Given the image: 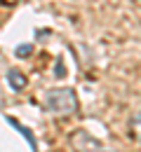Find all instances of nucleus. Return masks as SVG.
Wrapping results in <instances>:
<instances>
[{
  "mask_svg": "<svg viewBox=\"0 0 141 152\" xmlns=\"http://www.w3.org/2000/svg\"><path fill=\"white\" fill-rule=\"evenodd\" d=\"M47 110L59 117H68L78 110V98L73 89H54L47 94Z\"/></svg>",
  "mask_w": 141,
  "mask_h": 152,
  "instance_id": "f257e3e1",
  "label": "nucleus"
},
{
  "mask_svg": "<svg viewBox=\"0 0 141 152\" xmlns=\"http://www.w3.org/2000/svg\"><path fill=\"white\" fill-rule=\"evenodd\" d=\"M71 143L78 152H101V143L94 140L87 131H75L71 136Z\"/></svg>",
  "mask_w": 141,
  "mask_h": 152,
  "instance_id": "f03ea898",
  "label": "nucleus"
},
{
  "mask_svg": "<svg viewBox=\"0 0 141 152\" xmlns=\"http://www.w3.org/2000/svg\"><path fill=\"white\" fill-rule=\"evenodd\" d=\"M7 82H10V87H12L14 91L26 89V84H28L26 75H24V73H19V70H10V73H7Z\"/></svg>",
  "mask_w": 141,
  "mask_h": 152,
  "instance_id": "7ed1b4c3",
  "label": "nucleus"
},
{
  "mask_svg": "<svg viewBox=\"0 0 141 152\" xmlns=\"http://www.w3.org/2000/svg\"><path fill=\"white\" fill-rule=\"evenodd\" d=\"M7 122H10V124H12V126H14V129H17V131H19L21 136L26 138V140H28V145L33 148V152H38V145H35V138H33V133H31V129H26V126H21V124L17 122V119H14V117H7Z\"/></svg>",
  "mask_w": 141,
  "mask_h": 152,
  "instance_id": "20e7f679",
  "label": "nucleus"
},
{
  "mask_svg": "<svg viewBox=\"0 0 141 152\" xmlns=\"http://www.w3.org/2000/svg\"><path fill=\"white\" fill-rule=\"evenodd\" d=\"M132 136L137 140H141V113H137L132 117Z\"/></svg>",
  "mask_w": 141,
  "mask_h": 152,
  "instance_id": "39448f33",
  "label": "nucleus"
},
{
  "mask_svg": "<svg viewBox=\"0 0 141 152\" xmlns=\"http://www.w3.org/2000/svg\"><path fill=\"white\" fill-rule=\"evenodd\" d=\"M33 54V45H19L17 47V56L19 58H26V56H31Z\"/></svg>",
  "mask_w": 141,
  "mask_h": 152,
  "instance_id": "423d86ee",
  "label": "nucleus"
},
{
  "mask_svg": "<svg viewBox=\"0 0 141 152\" xmlns=\"http://www.w3.org/2000/svg\"><path fill=\"white\" fill-rule=\"evenodd\" d=\"M19 0H0V5H5V7H14Z\"/></svg>",
  "mask_w": 141,
  "mask_h": 152,
  "instance_id": "0eeeda50",
  "label": "nucleus"
},
{
  "mask_svg": "<svg viewBox=\"0 0 141 152\" xmlns=\"http://www.w3.org/2000/svg\"><path fill=\"white\" fill-rule=\"evenodd\" d=\"M54 70H57V77H63V63H57V68H54Z\"/></svg>",
  "mask_w": 141,
  "mask_h": 152,
  "instance_id": "6e6552de",
  "label": "nucleus"
},
{
  "mask_svg": "<svg viewBox=\"0 0 141 152\" xmlns=\"http://www.w3.org/2000/svg\"><path fill=\"white\" fill-rule=\"evenodd\" d=\"M137 2H141V0H137Z\"/></svg>",
  "mask_w": 141,
  "mask_h": 152,
  "instance_id": "1a4fd4ad",
  "label": "nucleus"
}]
</instances>
